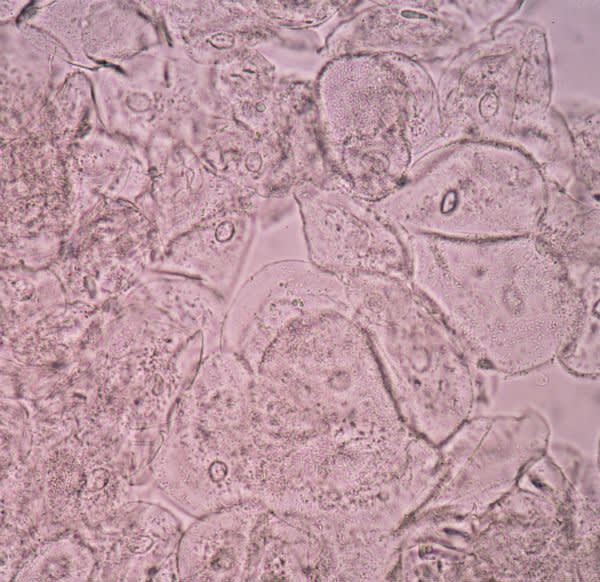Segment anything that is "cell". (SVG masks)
<instances>
[{"label": "cell", "mask_w": 600, "mask_h": 582, "mask_svg": "<svg viewBox=\"0 0 600 582\" xmlns=\"http://www.w3.org/2000/svg\"><path fill=\"white\" fill-rule=\"evenodd\" d=\"M401 237L409 281L468 352L517 371L560 356L569 343L581 294L534 234L481 241Z\"/></svg>", "instance_id": "obj_1"}, {"label": "cell", "mask_w": 600, "mask_h": 582, "mask_svg": "<svg viewBox=\"0 0 600 582\" xmlns=\"http://www.w3.org/2000/svg\"><path fill=\"white\" fill-rule=\"evenodd\" d=\"M253 394L310 428L354 435L391 415V395L371 345L348 314L322 315L289 329L254 371Z\"/></svg>", "instance_id": "obj_2"}, {"label": "cell", "mask_w": 600, "mask_h": 582, "mask_svg": "<svg viewBox=\"0 0 600 582\" xmlns=\"http://www.w3.org/2000/svg\"><path fill=\"white\" fill-rule=\"evenodd\" d=\"M349 315L364 331L390 395L412 402L462 391L467 351L407 277L361 275L347 282Z\"/></svg>", "instance_id": "obj_3"}, {"label": "cell", "mask_w": 600, "mask_h": 582, "mask_svg": "<svg viewBox=\"0 0 600 582\" xmlns=\"http://www.w3.org/2000/svg\"><path fill=\"white\" fill-rule=\"evenodd\" d=\"M253 378L241 359L217 358L198 369L185 393L190 504L198 513L247 500L243 469L252 437Z\"/></svg>", "instance_id": "obj_4"}, {"label": "cell", "mask_w": 600, "mask_h": 582, "mask_svg": "<svg viewBox=\"0 0 600 582\" xmlns=\"http://www.w3.org/2000/svg\"><path fill=\"white\" fill-rule=\"evenodd\" d=\"M349 315L347 283L309 260L282 259L255 272L228 303L221 349L255 371L269 347L313 318Z\"/></svg>", "instance_id": "obj_5"}, {"label": "cell", "mask_w": 600, "mask_h": 582, "mask_svg": "<svg viewBox=\"0 0 600 582\" xmlns=\"http://www.w3.org/2000/svg\"><path fill=\"white\" fill-rule=\"evenodd\" d=\"M376 553V536L325 516L268 509L255 530L247 581L374 580Z\"/></svg>", "instance_id": "obj_6"}, {"label": "cell", "mask_w": 600, "mask_h": 582, "mask_svg": "<svg viewBox=\"0 0 600 582\" xmlns=\"http://www.w3.org/2000/svg\"><path fill=\"white\" fill-rule=\"evenodd\" d=\"M308 260L344 282L361 275L408 278L398 232L380 215L339 191L299 195Z\"/></svg>", "instance_id": "obj_7"}, {"label": "cell", "mask_w": 600, "mask_h": 582, "mask_svg": "<svg viewBox=\"0 0 600 582\" xmlns=\"http://www.w3.org/2000/svg\"><path fill=\"white\" fill-rule=\"evenodd\" d=\"M254 217L234 207L170 243L153 266L199 281L228 300L252 244Z\"/></svg>", "instance_id": "obj_8"}, {"label": "cell", "mask_w": 600, "mask_h": 582, "mask_svg": "<svg viewBox=\"0 0 600 582\" xmlns=\"http://www.w3.org/2000/svg\"><path fill=\"white\" fill-rule=\"evenodd\" d=\"M267 510L258 500H244L205 513L185 541V578L247 581L254 533Z\"/></svg>", "instance_id": "obj_9"}, {"label": "cell", "mask_w": 600, "mask_h": 582, "mask_svg": "<svg viewBox=\"0 0 600 582\" xmlns=\"http://www.w3.org/2000/svg\"><path fill=\"white\" fill-rule=\"evenodd\" d=\"M578 289L582 311L576 329L560 357L573 369L595 372L598 370L599 355V269L592 271Z\"/></svg>", "instance_id": "obj_10"}]
</instances>
